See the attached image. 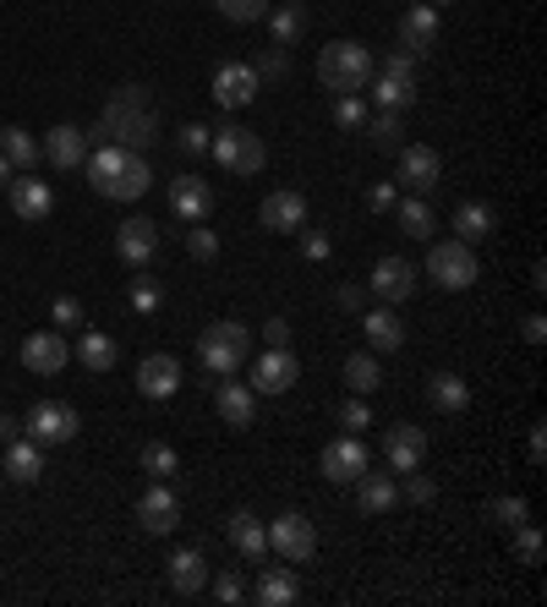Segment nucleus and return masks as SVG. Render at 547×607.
<instances>
[{"instance_id": "nucleus-12", "label": "nucleus", "mask_w": 547, "mask_h": 607, "mask_svg": "<svg viewBox=\"0 0 547 607\" xmlns=\"http://www.w3.org/2000/svg\"><path fill=\"white\" fill-rule=\"evenodd\" d=\"M395 33H400V50H410V56L421 61V56L438 44V33H444V11H432L427 0H410Z\"/></svg>"}, {"instance_id": "nucleus-24", "label": "nucleus", "mask_w": 547, "mask_h": 607, "mask_svg": "<svg viewBox=\"0 0 547 607\" xmlns=\"http://www.w3.org/2000/svg\"><path fill=\"white\" fill-rule=\"evenodd\" d=\"M225 541H230L241 558H252V564L269 558V526H263L252 509H236V515L225 520Z\"/></svg>"}, {"instance_id": "nucleus-20", "label": "nucleus", "mask_w": 547, "mask_h": 607, "mask_svg": "<svg viewBox=\"0 0 547 607\" xmlns=\"http://www.w3.org/2000/svg\"><path fill=\"white\" fill-rule=\"evenodd\" d=\"M367 285H372L378 301H410V296H416V263L384 252V258L372 263V279H367Z\"/></svg>"}, {"instance_id": "nucleus-48", "label": "nucleus", "mask_w": 547, "mask_h": 607, "mask_svg": "<svg viewBox=\"0 0 547 607\" xmlns=\"http://www.w3.org/2000/svg\"><path fill=\"white\" fill-rule=\"evenodd\" d=\"M296 236H301V258H307V263H329V252H335L329 230H312V225H301Z\"/></svg>"}, {"instance_id": "nucleus-56", "label": "nucleus", "mask_w": 547, "mask_h": 607, "mask_svg": "<svg viewBox=\"0 0 547 607\" xmlns=\"http://www.w3.org/2000/svg\"><path fill=\"white\" fill-rule=\"evenodd\" d=\"M258 77H274V82H279V77H285V71H290V61H285V50H279V44H269V56H263V61H258Z\"/></svg>"}, {"instance_id": "nucleus-9", "label": "nucleus", "mask_w": 547, "mask_h": 607, "mask_svg": "<svg viewBox=\"0 0 547 607\" xmlns=\"http://www.w3.org/2000/svg\"><path fill=\"white\" fill-rule=\"evenodd\" d=\"M372 466V455H367V444L356 438V432H345V438H329V449L318 455V471H324V481H340V487H350L356 476Z\"/></svg>"}, {"instance_id": "nucleus-25", "label": "nucleus", "mask_w": 547, "mask_h": 607, "mask_svg": "<svg viewBox=\"0 0 547 607\" xmlns=\"http://www.w3.org/2000/svg\"><path fill=\"white\" fill-rule=\"evenodd\" d=\"M0 471H6V481H17V487H33L44 476V449L33 438H11L6 455H0Z\"/></svg>"}, {"instance_id": "nucleus-31", "label": "nucleus", "mask_w": 547, "mask_h": 607, "mask_svg": "<svg viewBox=\"0 0 547 607\" xmlns=\"http://www.w3.org/2000/svg\"><path fill=\"white\" fill-rule=\"evenodd\" d=\"M361 329H367V345L384 350V356L406 345V324L395 318V307H367V312H361Z\"/></svg>"}, {"instance_id": "nucleus-32", "label": "nucleus", "mask_w": 547, "mask_h": 607, "mask_svg": "<svg viewBox=\"0 0 547 607\" xmlns=\"http://www.w3.org/2000/svg\"><path fill=\"white\" fill-rule=\"evenodd\" d=\"M340 378H345L350 395H378V384H384V361H378V350H356V356H345Z\"/></svg>"}, {"instance_id": "nucleus-63", "label": "nucleus", "mask_w": 547, "mask_h": 607, "mask_svg": "<svg viewBox=\"0 0 547 607\" xmlns=\"http://www.w3.org/2000/svg\"><path fill=\"white\" fill-rule=\"evenodd\" d=\"M406 6H410V0H406Z\"/></svg>"}, {"instance_id": "nucleus-6", "label": "nucleus", "mask_w": 547, "mask_h": 607, "mask_svg": "<svg viewBox=\"0 0 547 607\" xmlns=\"http://www.w3.org/2000/svg\"><path fill=\"white\" fill-rule=\"evenodd\" d=\"M477 247H466V241H438V247H427V279L432 285H444V290H471L477 285Z\"/></svg>"}, {"instance_id": "nucleus-3", "label": "nucleus", "mask_w": 547, "mask_h": 607, "mask_svg": "<svg viewBox=\"0 0 547 607\" xmlns=\"http://www.w3.org/2000/svg\"><path fill=\"white\" fill-rule=\"evenodd\" d=\"M372 71H378V61L361 39H335V44L318 50V82L335 88V93H361L372 82Z\"/></svg>"}, {"instance_id": "nucleus-5", "label": "nucleus", "mask_w": 547, "mask_h": 607, "mask_svg": "<svg viewBox=\"0 0 547 607\" xmlns=\"http://www.w3.org/2000/svg\"><path fill=\"white\" fill-rule=\"evenodd\" d=\"M208 153H213V165H219V170H230V176H258V170L269 165V148H263V137L247 132V127H236V121L213 127Z\"/></svg>"}, {"instance_id": "nucleus-59", "label": "nucleus", "mask_w": 547, "mask_h": 607, "mask_svg": "<svg viewBox=\"0 0 547 607\" xmlns=\"http://www.w3.org/2000/svg\"><path fill=\"white\" fill-rule=\"evenodd\" d=\"M526 449H531V460H537V466L547 460V427H543V421L531 427V444H526Z\"/></svg>"}, {"instance_id": "nucleus-17", "label": "nucleus", "mask_w": 547, "mask_h": 607, "mask_svg": "<svg viewBox=\"0 0 547 607\" xmlns=\"http://www.w3.org/2000/svg\"><path fill=\"white\" fill-rule=\"evenodd\" d=\"M421 460H427V432L410 427V421H395V427L384 432V466L395 476H406V471H416Z\"/></svg>"}, {"instance_id": "nucleus-21", "label": "nucleus", "mask_w": 547, "mask_h": 607, "mask_svg": "<svg viewBox=\"0 0 547 607\" xmlns=\"http://www.w3.org/2000/svg\"><path fill=\"white\" fill-rule=\"evenodd\" d=\"M258 219H263V230H274V236H296V230L307 225V198H301L296 187H279V192L263 198Z\"/></svg>"}, {"instance_id": "nucleus-19", "label": "nucleus", "mask_w": 547, "mask_h": 607, "mask_svg": "<svg viewBox=\"0 0 547 607\" xmlns=\"http://www.w3.org/2000/svg\"><path fill=\"white\" fill-rule=\"evenodd\" d=\"M176 389H181V361H176L170 350H153V356L137 361V395H148V400H170Z\"/></svg>"}, {"instance_id": "nucleus-40", "label": "nucleus", "mask_w": 547, "mask_h": 607, "mask_svg": "<svg viewBox=\"0 0 547 607\" xmlns=\"http://www.w3.org/2000/svg\"><path fill=\"white\" fill-rule=\"evenodd\" d=\"M509 547H515V558H520L526 569H537V564H543V531H537L531 520H520V526L509 531Z\"/></svg>"}, {"instance_id": "nucleus-30", "label": "nucleus", "mask_w": 547, "mask_h": 607, "mask_svg": "<svg viewBox=\"0 0 547 607\" xmlns=\"http://www.w3.org/2000/svg\"><path fill=\"white\" fill-rule=\"evenodd\" d=\"M427 405L444 416H460V410H471V384L460 372H427Z\"/></svg>"}, {"instance_id": "nucleus-45", "label": "nucleus", "mask_w": 547, "mask_h": 607, "mask_svg": "<svg viewBox=\"0 0 547 607\" xmlns=\"http://www.w3.org/2000/svg\"><path fill=\"white\" fill-rule=\"evenodd\" d=\"M335 127H345V132H361V127H367L361 93H335Z\"/></svg>"}, {"instance_id": "nucleus-14", "label": "nucleus", "mask_w": 547, "mask_h": 607, "mask_svg": "<svg viewBox=\"0 0 547 607\" xmlns=\"http://www.w3.org/2000/svg\"><path fill=\"white\" fill-rule=\"evenodd\" d=\"M296 378H301V361H296V350L285 345V350H263L258 361H252V395H285V389H296Z\"/></svg>"}, {"instance_id": "nucleus-47", "label": "nucleus", "mask_w": 547, "mask_h": 607, "mask_svg": "<svg viewBox=\"0 0 547 607\" xmlns=\"http://www.w3.org/2000/svg\"><path fill=\"white\" fill-rule=\"evenodd\" d=\"M208 591H213V603H225V607L247 603V580H241L236 569H225V575H213V580H208Z\"/></svg>"}, {"instance_id": "nucleus-11", "label": "nucleus", "mask_w": 547, "mask_h": 607, "mask_svg": "<svg viewBox=\"0 0 547 607\" xmlns=\"http://www.w3.org/2000/svg\"><path fill=\"white\" fill-rule=\"evenodd\" d=\"M22 367L28 372H39V378H56V372H67L71 367V345L61 329H39V335L22 339Z\"/></svg>"}, {"instance_id": "nucleus-49", "label": "nucleus", "mask_w": 547, "mask_h": 607, "mask_svg": "<svg viewBox=\"0 0 547 607\" xmlns=\"http://www.w3.org/2000/svg\"><path fill=\"white\" fill-rule=\"evenodd\" d=\"M400 498H406V504H416V509H427V504L438 498V487H432V481L421 476V466H416V471H406V481H400Z\"/></svg>"}, {"instance_id": "nucleus-41", "label": "nucleus", "mask_w": 547, "mask_h": 607, "mask_svg": "<svg viewBox=\"0 0 547 607\" xmlns=\"http://www.w3.org/2000/svg\"><path fill=\"white\" fill-rule=\"evenodd\" d=\"M487 515H493V526H504V531H515L520 520H531V509H526V498H520V492L493 498V504H487Z\"/></svg>"}, {"instance_id": "nucleus-61", "label": "nucleus", "mask_w": 547, "mask_h": 607, "mask_svg": "<svg viewBox=\"0 0 547 607\" xmlns=\"http://www.w3.org/2000/svg\"><path fill=\"white\" fill-rule=\"evenodd\" d=\"M11 176H17V170H11V165H6V159H0V187H6V181H11Z\"/></svg>"}, {"instance_id": "nucleus-27", "label": "nucleus", "mask_w": 547, "mask_h": 607, "mask_svg": "<svg viewBox=\"0 0 547 607\" xmlns=\"http://www.w3.org/2000/svg\"><path fill=\"white\" fill-rule=\"evenodd\" d=\"M350 487H356V504H361V515H389V509L400 504V481H395V476H384V471H372V466L356 476Z\"/></svg>"}, {"instance_id": "nucleus-42", "label": "nucleus", "mask_w": 547, "mask_h": 607, "mask_svg": "<svg viewBox=\"0 0 547 607\" xmlns=\"http://www.w3.org/2000/svg\"><path fill=\"white\" fill-rule=\"evenodd\" d=\"M335 421H340V432H367V427H372V405H367V395H350V400L335 405Z\"/></svg>"}, {"instance_id": "nucleus-34", "label": "nucleus", "mask_w": 547, "mask_h": 607, "mask_svg": "<svg viewBox=\"0 0 547 607\" xmlns=\"http://www.w3.org/2000/svg\"><path fill=\"white\" fill-rule=\"evenodd\" d=\"M493 236V208L487 202H460L455 208V241H466V247H477V241H487Z\"/></svg>"}, {"instance_id": "nucleus-39", "label": "nucleus", "mask_w": 547, "mask_h": 607, "mask_svg": "<svg viewBox=\"0 0 547 607\" xmlns=\"http://www.w3.org/2000/svg\"><path fill=\"white\" fill-rule=\"evenodd\" d=\"M137 460H142L148 481H170V476L181 471V455H176L170 444H159V438H153V444H142V455H137Z\"/></svg>"}, {"instance_id": "nucleus-18", "label": "nucleus", "mask_w": 547, "mask_h": 607, "mask_svg": "<svg viewBox=\"0 0 547 607\" xmlns=\"http://www.w3.org/2000/svg\"><path fill=\"white\" fill-rule=\"evenodd\" d=\"M153 252H159V225L142 219V213H137V219H121V230H116V258L132 263V269H148Z\"/></svg>"}, {"instance_id": "nucleus-10", "label": "nucleus", "mask_w": 547, "mask_h": 607, "mask_svg": "<svg viewBox=\"0 0 547 607\" xmlns=\"http://www.w3.org/2000/svg\"><path fill=\"white\" fill-rule=\"evenodd\" d=\"M137 526L148 537H170L181 526V498L170 492V481H153L142 498H137Z\"/></svg>"}, {"instance_id": "nucleus-53", "label": "nucleus", "mask_w": 547, "mask_h": 607, "mask_svg": "<svg viewBox=\"0 0 547 607\" xmlns=\"http://www.w3.org/2000/svg\"><path fill=\"white\" fill-rule=\"evenodd\" d=\"M378 71H384V77H406V82H416V56H410V50H389Z\"/></svg>"}, {"instance_id": "nucleus-58", "label": "nucleus", "mask_w": 547, "mask_h": 607, "mask_svg": "<svg viewBox=\"0 0 547 607\" xmlns=\"http://www.w3.org/2000/svg\"><path fill=\"white\" fill-rule=\"evenodd\" d=\"M520 335H526V345H543V339H547V324H543V312H531V318L520 324Z\"/></svg>"}, {"instance_id": "nucleus-36", "label": "nucleus", "mask_w": 547, "mask_h": 607, "mask_svg": "<svg viewBox=\"0 0 547 607\" xmlns=\"http://www.w3.org/2000/svg\"><path fill=\"white\" fill-rule=\"evenodd\" d=\"M71 356H77V367H88V372H110L121 350H116V339H110V335L88 329V335L77 339V350H71Z\"/></svg>"}, {"instance_id": "nucleus-60", "label": "nucleus", "mask_w": 547, "mask_h": 607, "mask_svg": "<svg viewBox=\"0 0 547 607\" xmlns=\"http://www.w3.org/2000/svg\"><path fill=\"white\" fill-rule=\"evenodd\" d=\"M0 438H6V444L17 438V416H0Z\"/></svg>"}, {"instance_id": "nucleus-43", "label": "nucleus", "mask_w": 547, "mask_h": 607, "mask_svg": "<svg viewBox=\"0 0 547 607\" xmlns=\"http://www.w3.org/2000/svg\"><path fill=\"white\" fill-rule=\"evenodd\" d=\"M127 301H132V312H142V318H153V312L165 307V290H159V279L137 273V279H132V290H127Z\"/></svg>"}, {"instance_id": "nucleus-52", "label": "nucleus", "mask_w": 547, "mask_h": 607, "mask_svg": "<svg viewBox=\"0 0 547 607\" xmlns=\"http://www.w3.org/2000/svg\"><path fill=\"white\" fill-rule=\"evenodd\" d=\"M176 142H181V153H208V142H213V127H203V121H187V127L176 132Z\"/></svg>"}, {"instance_id": "nucleus-54", "label": "nucleus", "mask_w": 547, "mask_h": 607, "mask_svg": "<svg viewBox=\"0 0 547 607\" xmlns=\"http://www.w3.org/2000/svg\"><path fill=\"white\" fill-rule=\"evenodd\" d=\"M335 307H340V312H367V290L345 279L340 290H335Z\"/></svg>"}, {"instance_id": "nucleus-16", "label": "nucleus", "mask_w": 547, "mask_h": 607, "mask_svg": "<svg viewBox=\"0 0 547 607\" xmlns=\"http://www.w3.org/2000/svg\"><path fill=\"white\" fill-rule=\"evenodd\" d=\"M258 88H263V77L252 71V61H225V67L213 71V99H219L225 110L252 105V99H258Z\"/></svg>"}, {"instance_id": "nucleus-2", "label": "nucleus", "mask_w": 547, "mask_h": 607, "mask_svg": "<svg viewBox=\"0 0 547 607\" xmlns=\"http://www.w3.org/2000/svg\"><path fill=\"white\" fill-rule=\"evenodd\" d=\"M99 137H110L116 148H132V153H142V148L159 137V121H153V110H148L142 82L121 88V93L105 105V116H99Z\"/></svg>"}, {"instance_id": "nucleus-50", "label": "nucleus", "mask_w": 547, "mask_h": 607, "mask_svg": "<svg viewBox=\"0 0 547 607\" xmlns=\"http://www.w3.org/2000/svg\"><path fill=\"white\" fill-rule=\"evenodd\" d=\"M187 252H192L198 263H213V258H219V236H213L208 225H192V230H187Z\"/></svg>"}, {"instance_id": "nucleus-13", "label": "nucleus", "mask_w": 547, "mask_h": 607, "mask_svg": "<svg viewBox=\"0 0 547 607\" xmlns=\"http://www.w3.org/2000/svg\"><path fill=\"white\" fill-rule=\"evenodd\" d=\"M438 181H444V159H438V148H427V142L400 148V187H406L410 198H427Z\"/></svg>"}, {"instance_id": "nucleus-23", "label": "nucleus", "mask_w": 547, "mask_h": 607, "mask_svg": "<svg viewBox=\"0 0 547 607\" xmlns=\"http://www.w3.org/2000/svg\"><path fill=\"white\" fill-rule=\"evenodd\" d=\"M165 569H170V586L181 597H198V591H208V580H213V564L203 558V547H176Z\"/></svg>"}, {"instance_id": "nucleus-62", "label": "nucleus", "mask_w": 547, "mask_h": 607, "mask_svg": "<svg viewBox=\"0 0 547 607\" xmlns=\"http://www.w3.org/2000/svg\"><path fill=\"white\" fill-rule=\"evenodd\" d=\"M427 6H432V11H449V6H455V0H427Z\"/></svg>"}, {"instance_id": "nucleus-55", "label": "nucleus", "mask_w": 547, "mask_h": 607, "mask_svg": "<svg viewBox=\"0 0 547 607\" xmlns=\"http://www.w3.org/2000/svg\"><path fill=\"white\" fill-rule=\"evenodd\" d=\"M367 202H372L378 213H395V202H400V187H395V181H378V187L367 192Z\"/></svg>"}, {"instance_id": "nucleus-33", "label": "nucleus", "mask_w": 547, "mask_h": 607, "mask_svg": "<svg viewBox=\"0 0 547 607\" xmlns=\"http://www.w3.org/2000/svg\"><path fill=\"white\" fill-rule=\"evenodd\" d=\"M0 159H6L17 176H28V170L44 159V148L33 142V132H22V127H0Z\"/></svg>"}, {"instance_id": "nucleus-44", "label": "nucleus", "mask_w": 547, "mask_h": 607, "mask_svg": "<svg viewBox=\"0 0 547 607\" xmlns=\"http://www.w3.org/2000/svg\"><path fill=\"white\" fill-rule=\"evenodd\" d=\"M400 110H378V116H367V137L378 142V148H400Z\"/></svg>"}, {"instance_id": "nucleus-1", "label": "nucleus", "mask_w": 547, "mask_h": 607, "mask_svg": "<svg viewBox=\"0 0 547 607\" xmlns=\"http://www.w3.org/2000/svg\"><path fill=\"white\" fill-rule=\"evenodd\" d=\"M82 170H88V187H93L99 198H116V202H137L148 187H153L148 159L132 153V148H116V142H105L99 153H88Z\"/></svg>"}, {"instance_id": "nucleus-28", "label": "nucleus", "mask_w": 547, "mask_h": 607, "mask_svg": "<svg viewBox=\"0 0 547 607\" xmlns=\"http://www.w3.org/2000/svg\"><path fill=\"white\" fill-rule=\"evenodd\" d=\"M39 148H44V159H50L56 170H77V165L88 159V132H82V127H50Z\"/></svg>"}, {"instance_id": "nucleus-8", "label": "nucleus", "mask_w": 547, "mask_h": 607, "mask_svg": "<svg viewBox=\"0 0 547 607\" xmlns=\"http://www.w3.org/2000/svg\"><path fill=\"white\" fill-rule=\"evenodd\" d=\"M269 553L274 558H285V564H307V558L318 553V531H312V520L296 515V509H285L279 520H269Z\"/></svg>"}, {"instance_id": "nucleus-35", "label": "nucleus", "mask_w": 547, "mask_h": 607, "mask_svg": "<svg viewBox=\"0 0 547 607\" xmlns=\"http://www.w3.org/2000/svg\"><path fill=\"white\" fill-rule=\"evenodd\" d=\"M269 33L279 50H290L301 33H307V11L296 6V0H279V6H269Z\"/></svg>"}, {"instance_id": "nucleus-57", "label": "nucleus", "mask_w": 547, "mask_h": 607, "mask_svg": "<svg viewBox=\"0 0 547 607\" xmlns=\"http://www.w3.org/2000/svg\"><path fill=\"white\" fill-rule=\"evenodd\" d=\"M263 345L285 350V345H290V324H285V318H269V324H263Z\"/></svg>"}, {"instance_id": "nucleus-37", "label": "nucleus", "mask_w": 547, "mask_h": 607, "mask_svg": "<svg viewBox=\"0 0 547 607\" xmlns=\"http://www.w3.org/2000/svg\"><path fill=\"white\" fill-rule=\"evenodd\" d=\"M395 219H400V230L410 241H432V230H438V213L427 208V198H400L395 202Z\"/></svg>"}, {"instance_id": "nucleus-38", "label": "nucleus", "mask_w": 547, "mask_h": 607, "mask_svg": "<svg viewBox=\"0 0 547 607\" xmlns=\"http://www.w3.org/2000/svg\"><path fill=\"white\" fill-rule=\"evenodd\" d=\"M372 99H378V110H410L416 105V82L406 77H384V71H372Z\"/></svg>"}, {"instance_id": "nucleus-4", "label": "nucleus", "mask_w": 547, "mask_h": 607, "mask_svg": "<svg viewBox=\"0 0 547 607\" xmlns=\"http://www.w3.org/2000/svg\"><path fill=\"white\" fill-rule=\"evenodd\" d=\"M198 361H203V372L213 378H236L247 361H252V335H247V324H208L203 335H198Z\"/></svg>"}, {"instance_id": "nucleus-15", "label": "nucleus", "mask_w": 547, "mask_h": 607, "mask_svg": "<svg viewBox=\"0 0 547 607\" xmlns=\"http://www.w3.org/2000/svg\"><path fill=\"white\" fill-rule=\"evenodd\" d=\"M6 202H11V213H17V219L39 225V219H50L56 192H50V181H39V176L28 170V176H11V181H6Z\"/></svg>"}, {"instance_id": "nucleus-46", "label": "nucleus", "mask_w": 547, "mask_h": 607, "mask_svg": "<svg viewBox=\"0 0 547 607\" xmlns=\"http://www.w3.org/2000/svg\"><path fill=\"white\" fill-rule=\"evenodd\" d=\"M225 22H263L269 17V0H213Z\"/></svg>"}, {"instance_id": "nucleus-26", "label": "nucleus", "mask_w": 547, "mask_h": 607, "mask_svg": "<svg viewBox=\"0 0 547 607\" xmlns=\"http://www.w3.org/2000/svg\"><path fill=\"white\" fill-rule=\"evenodd\" d=\"M213 410H219L225 427H252V421H258V395H252L247 384L225 378V384L213 389Z\"/></svg>"}, {"instance_id": "nucleus-22", "label": "nucleus", "mask_w": 547, "mask_h": 607, "mask_svg": "<svg viewBox=\"0 0 547 607\" xmlns=\"http://www.w3.org/2000/svg\"><path fill=\"white\" fill-rule=\"evenodd\" d=\"M165 198H170V213L187 219V225H203L208 213H213V192H208L203 176H176Z\"/></svg>"}, {"instance_id": "nucleus-7", "label": "nucleus", "mask_w": 547, "mask_h": 607, "mask_svg": "<svg viewBox=\"0 0 547 607\" xmlns=\"http://www.w3.org/2000/svg\"><path fill=\"white\" fill-rule=\"evenodd\" d=\"M22 427H28V438H33L39 449H61V444L77 438V427H82V421H77V410H71L67 400H39L33 410H28V421H22Z\"/></svg>"}, {"instance_id": "nucleus-51", "label": "nucleus", "mask_w": 547, "mask_h": 607, "mask_svg": "<svg viewBox=\"0 0 547 607\" xmlns=\"http://www.w3.org/2000/svg\"><path fill=\"white\" fill-rule=\"evenodd\" d=\"M50 318H56V329H82V301L77 296H56L50 301Z\"/></svg>"}, {"instance_id": "nucleus-29", "label": "nucleus", "mask_w": 547, "mask_h": 607, "mask_svg": "<svg viewBox=\"0 0 547 607\" xmlns=\"http://www.w3.org/2000/svg\"><path fill=\"white\" fill-rule=\"evenodd\" d=\"M252 597L263 607H290L296 597H301V586H296V564H269L263 575H258V586H252Z\"/></svg>"}]
</instances>
